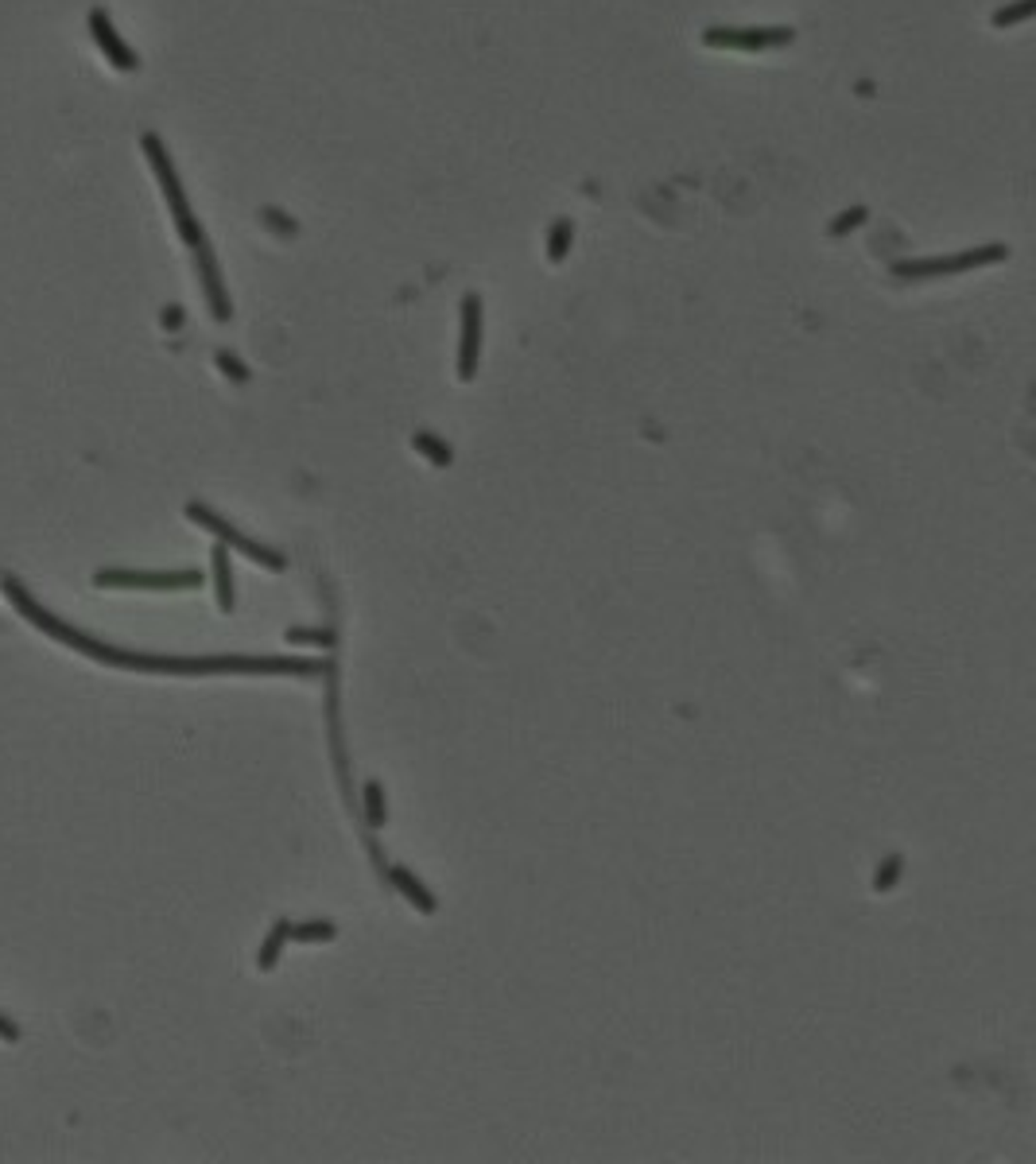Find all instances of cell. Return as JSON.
Segmentation results:
<instances>
[{"instance_id": "3957f363", "label": "cell", "mask_w": 1036, "mask_h": 1164, "mask_svg": "<svg viewBox=\"0 0 1036 1164\" xmlns=\"http://www.w3.org/2000/svg\"><path fill=\"white\" fill-rule=\"evenodd\" d=\"M1009 249L1005 245H983V249H963L955 257H924V260H897L893 276L897 280H940V276H963L970 268H986L1005 260Z\"/></svg>"}, {"instance_id": "ac0fdd59", "label": "cell", "mask_w": 1036, "mask_h": 1164, "mask_svg": "<svg viewBox=\"0 0 1036 1164\" xmlns=\"http://www.w3.org/2000/svg\"><path fill=\"white\" fill-rule=\"evenodd\" d=\"M214 362H218V369H221L229 381H238V385H245V381H249V365H245L238 354H229V349H218V358H214Z\"/></svg>"}, {"instance_id": "603a6c76", "label": "cell", "mask_w": 1036, "mask_h": 1164, "mask_svg": "<svg viewBox=\"0 0 1036 1164\" xmlns=\"http://www.w3.org/2000/svg\"><path fill=\"white\" fill-rule=\"evenodd\" d=\"M0 1040H9V1044L20 1040V1025L12 1017H5V1013H0Z\"/></svg>"}, {"instance_id": "5b68a950", "label": "cell", "mask_w": 1036, "mask_h": 1164, "mask_svg": "<svg viewBox=\"0 0 1036 1164\" xmlns=\"http://www.w3.org/2000/svg\"><path fill=\"white\" fill-rule=\"evenodd\" d=\"M187 516L198 524V529H206V532H214L221 544H229V548H238L241 555H249L253 563H260V567H268V571H283L287 567V559L280 555V551H272V548H264V544H257V540H249L245 532H238L229 520H221L218 512H210L206 505H198V501H191L187 505Z\"/></svg>"}, {"instance_id": "2e32d148", "label": "cell", "mask_w": 1036, "mask_h": 1164, "mask_svg": "<svg viewBox=\"0 0 1036 1164\" xmlns=\"http://www.w3.org/2000/svg\"><path fill=\"white\" fill-rule=\"evenodd\" d=\"M1036 12V0H1017V5L994 12V28H1013V24H1025L1028 16Z\"/></svg>"}, {"instance_id": "8992f818", "label": "cell", "mask_w": 1036, "mask_h": 1164, "mask_svg": "<svg viewBox=\"0 0 1036 1164\" xmlns=\"http://www.w3.org/2000/svg\"><path fill=\"white\" fill-rule=\"evenodd\" d=\"M796 39L792 28H707L703 43L715 51H777Z\"/></svg>"}, {"instance_id": "d6986e66", "label": "cell", "mask_w": 1036, "mask_h": 1164, "mask_svg": "<svg viewBox=\"0 0 1036 1164\" xmlns=\"http://www.w3.org/2000/svg\"><path fill=\"white\" fill-rule=\"evenodd\" d=\"M287 640H292V645H322V649H330L334 633L330 629H287Z\"/></svg>"}, {"instance_id": "7402d4cb", "label": "cell", "mask_w": 1036, "mask_h": 1164, "mask_svg": "<svg viewBox=\"0 0 1036 1164\" xmlns=\"http://www.w3.org/2000/svg\"><path fill=\"white\" fill-rule=\"evenodd\" d=\"M260 218H264V225H268V229L283 233V238H296V221H287V218H283L276 206H264V210H260Z\"/></svg>"}, {"instance_id": "7c38bea8", "label": "cell", "mask_w": 1036, "mask_h": 1164, "mask_svg": "<svg viewBox=\"0 0 1036 1164\" xmlns=\"http://www.w3.org/2000/svg\"><path fill=\"white\" fill-rule=\"evenodd\" d=\"M292 940V924L287 920H280V924H272V931H268V940L260 944V955H257V967L260 970H272L276 963H280V951H283V944Z\"/></svg>"}, {"instance_id": "9c48e42d", "label": "cell", "mask_w": 1036, "mask_h": 1164, "mask_svg": "<svg viewBox=\"0 0 1036 1164\" xmlns=\"http://www.w3.org/2000/svg\"><path fill=\"white\" fill-rule=\"evenodd\" d=\"M90 35H93V43L105 51V58L117 71H136L140 67V58H136V51L117 35V28H113V20H109V12L105 9H90Z\"/></svg>"}, {"instance_id": "9a60e30c", "label": "cell", "mask_w": 1036, "mask_h": 1164, "mask_svg": "<svg viewBox=\"0 0 1036 1164\" xmlns=\"http://www.w3.org/2000/svg\"><path fill=\"white\" fill-rule=\"evenodd\" d=\"M292 940H300V944H326V940H334V924L330 920L292 924Z\"/></svg>"}, {"instance_id": "277c9868", "label": "cell", "mask_w": 1036, "mask_h": 1164, "mask_svg": "<svg viewBox=\"0 0 1036 1164\" xmlns=\"http://www.w3.org/2000/svg\"><path fill=\"white\" fill-rule=\"evenodd\" d=\"M101 591H195L202 587L198 571H97Z\"/></svg>"}, {"instance_id": "52a82bcc", "label": "cell", "mask_w": 1036, "mask_h": 1164, "mask_svg": "<svg viewBox=\"0 0 1036 1164\" xmlns=\"http://www.w3.org/2000/svg\"><path fill=\"white\" fill-rule=\"evenodd\" d=\"M478 358H482V296L463 300V334H458V377L474 381L478 373Z\"/></svg>"}, {"instance_id": "cb8c5ba5", "label": "cell", "mask_w": 1036, "mask_h": 1164, "mask_svg": "<svg viewBox=\"0 0 1036 1164\" xmlns=\"http://www.w3.org/2000/svg\"><path fill=\"white\" fill-rule=\"evenodd\" d=\"M179 319H183V315H179V307H167V315H163V322H167V326H179Z\"/></svg>"}, {"instance_id": "44dd1931", "label": "cell", "mask_w": 1036, "mask_h": 1164, "mask_svg": "<svg viewBox=\"0 0 1036 1164\" xmlns=\"http://www.w3.org/2000/svg\"><path fill=\"white\" fill-rule=\"evenodd\" d=\"M870 218V210L866 206H854V210H846V214H839V221H831V238H842V233H850V229H858L861 221Z\"/></svg>"}, {"instance_id": "e0dca14e", "label": "cell", "mask_w": 1036, "mask_h": 1164, "mask_svg": "<svg viewBox=\"0 0 1036 1164\" xmlns=\"http://www.w3.org/2000/svg\"><path fill=\"white\" fill-rule=\"evenodd\" d=\"M365 820H369V827H384V796H381L377 780L365 784Z\"/></svg>"}, {"instance_id": "30bf717a", "label": "cell", "mask_w": 1036, "mask_h": 1164, "mask_svg": "<svg viewBox=\"0 0 1036 1164\" xmlns=\"http://www.w3.org/2000/svg\"><path fill=\"white\" fill-rule=\"evenodd\" d=\"M384 873H388V882H392L400 893H404V897H408V901H412L420 912H435V897L424 889V882L416 878L412 869H404V865H392V869H384Z\"/></svg>"}, {"instance_id": "7a4b0ae2", "label": "cell", "mask_w": 1036, "mask_h": 1164, "mask_svg": "<svg viewBox=\"0 0 1036 1164\" xmlns=\"http://www.w3.org/2000/svg\"><path fill=\"white\" fill-rule=\"evenodd\" d=\"M140 148H144V156H148V167H152V175H155L159 191H163V202H167L171 218H176L179 238H183L191 249H195V245H202V241H206V233H202V225H198V218H195V210H191V202H187L183 179H179L176 163H171V156H167L163 140H159L155 133H144V136H140Z\"/></svg>"}, {"instance_id": "ba28073f", "label": "cell", "mask_w": 1036, "mask_h": 1164, "mask_svg": "<svg viewBox=\"0 0 1036 1164\" xmlns=\"http://www.w3.org/2000/svg\"><path fill=\"white\" fill-rule=\"evenodd\" d=\"M195 264H198V280H202V291H206V303H210V315L218 322H229L234 315V303H229V291L221 283V268H218V257L210 249V241L195 245Z\"/></svg>"}, {"instance_id": "5bb4252c", "label": "cell", "mask_w": 1036, "mask_h": 1164, "mask_svg": "<svg viewBox=\"0 0 1036 1164\" xmlns=\"http://www.w3.org/2000/svg\"><path fill=\"white\" fill-rule=\"evenodd\" d=\"M412 447H416L420 454H427V458H431V466H450V458H454V454H450V447H446V443H439L431 431H416V435H412Z\"/></svg>"}, {"instance_id": "4fadbf2b", "label": "cell", "mask_w": 1036, "mask_h": 1164, "mask_svg": "<svg viewBox=\"0 0 1036 1164\" xmlns=\"http://www.w3.org/2000/svg\"><path fill=\"white\" fill-rule=\"evenodd\" d=\"M570 241H574V225H570V218H559V221L551 225V233H548V260H551V264H563L567 253H570Z\"/></svg>"}, {"instance_id": "ffe728a7", "label": "cell", "mask_w": 1036, "mask_h": 1164, "mask_svg": "<svg viewBox=\"0 0 1036 1164\" xmlns=\"http://www.w3.org/2000/svg\"><path fill=\"white\" fill-rule=\"evenodd\" d=\"M901 854H893V858H885L881 865H878V878H874V889L878 893H885V889H893L897 885V878H901Z\"/></svg>"}, {"instance_id": "8fae6325", "label": "cell", "mask_w": 1036, "mask_h": 1164, "mask_svg": "<svg viewBox=\"0 0 1036 1164\" xmlns=\"http://www.w3.org/2000/svg\"><path fill=\"white\" fill-rule=\"evenodd\" d=\"M214 587H218V606L229 613L234 610V571H229V551H225V544H218L214 548Z\"/></svg>"}, {"instance_id": "6da1fadb", "label": "cell", "mask_w": 1036, "mask_h": 1164, "mask_svg": "<svg viewBox=\"0 0 1036 1164\" xmlns=\"http://www.w3.org/2000/svg\"><path fill=\"white\" fill-rule=\"evenodd\" d=\"M0 591L12 602V610L31 621L39 633L63 640L67 649L109 664V668H129V672H155V676H319V660H300V656H167V653H133V649H113L105 640L74 629L71 621L54 617L43 610L31 591L16 574H0Z\"/></svg>"}]
</instances>
